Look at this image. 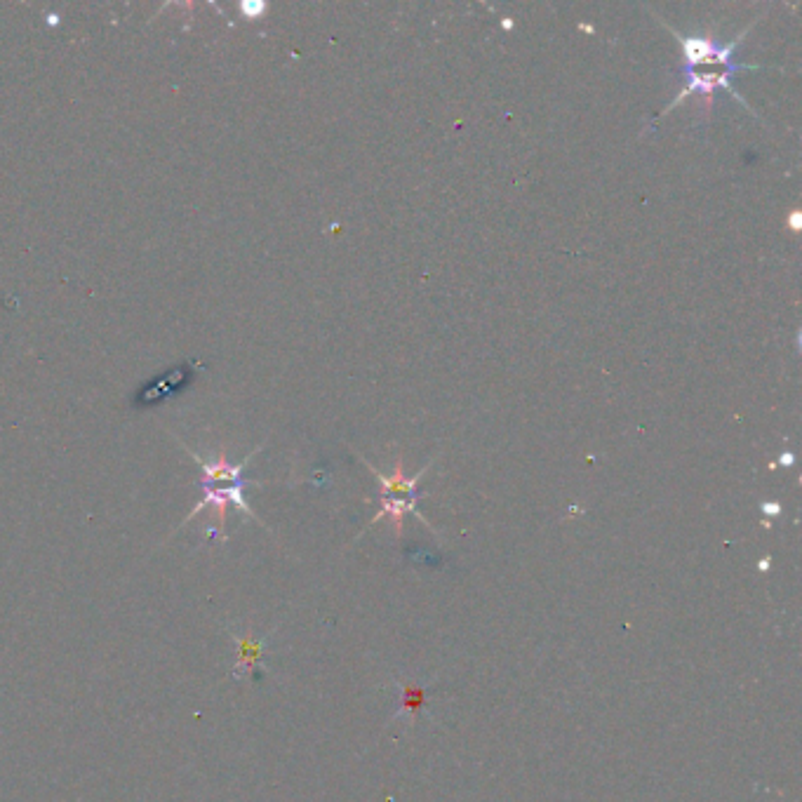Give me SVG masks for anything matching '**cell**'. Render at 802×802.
Returning <instances> with one entry per match:
<instances>
[{
	"label": "cell",
	"instance_id": "cell-7",
	"mask_svg": "<svg viewBox=\"0 0 802 802\" xmlns=\"http://www.w3.org/2000/svg\"><path fill=\"white\" fill-rule=\"evenodd\" d=\"M781 464L793 466V454H781Z\"/></svg>",
	"mask_w": 802,
	"mask_h": 802
},
{
	"label": "cell",
	"instance_id": "cell-2",
	"mask_svg": "<svg viewBox=\"0 0 802 802\" xmlns=\"http://www.w3.org/2000/svg\"><path fill=\"white\" fill-rule=\"evenodd\" d=\"M200 466H203V473H205V480H203L205 499L200 501L198 509L193 511V516H196L198 511H203L207 504L217 506L219 509V523H224V511L229 504H236L240 511L247 513V516H252L250 506H247V501L243 499V469L247 466V461H243V464H238V466H231L229 461L222 457L219 461H212V464L200 461Z\"/></svg>",
	"mask_w": 802,
	"mask_h": 802
},
{
	"label": "cell",
	"instance_id": "cell-3",
	"mask_svg": "<svg viewBox=\"0 0 802 802\" xmlns=\"http://www.w3.org/2000/svg\"><path fill=\"white\" fill-rule=\"evenodd\" d=\"M370 471H374L372 466H370ZM426 471H429V466L421 469L414 478H407L405 469H403V459L400 457L396 459L393 476H384V473L374 471V476H377L379 483H382V509H379L377 516H374L372 523H377V520H382V518H389L393 523V530H396V534L400 537V534H403L405 513H417V516L421 518V513L417 511V483Z\"/></svg>",
	"mask_w": 802,
	"mask_h": 802
},
{
	"label": "cell",
	"instance_id": "cell-8",
	"mask_svg": "<svg viewBox=\"0 0 802 802\" xmlns=\"http://www.w3.org/2000/svg\"><path fill=\"white\" fill-rule=\"evenodd\" d=\"M504 29H513V22H511V19H504Z\"/></svg>",
	"mask_w": 802,
	"mask_h": 802
},
{
	"label": "cell",
	"instance_id": "cell-5",
	"mask_svg": "<svg viewBox=\"0 0 802 802\" xmlns=\"http://www.w3.org/2000/svg\"><path fill=\"white\" fill-rule=\"evenodd\" d=\"M791 229L793 231L800 229V212H793V215H791Z\"/></svg>",
	"mask_w": 802,
	"mask_h": 802
},
{
	"label": "cell",
	"instance_id": "cell-9",
	"mask_svg": "<svg viewBox=\"0 0 802 802\" xmlns=\"http://www.w3.org/2000/svg\"><path fill=\"white\" fill-rule=\"evenodd\" d=\"M581 29L588 31V33H593V31H596V29H593V26H588V24H581Z\"/></svg>",
	"mask_w": 802,
	"mask_h": 802
},
{
	"label": "cell",
	"instance_id": "cell-6",
	"mask_svg": "<svg viewBox=\"0 0 802 802\" xmlns=\"http://www.w3.org/2000/svg\"><path fill=\"white\" fill-rule=\"evenodd\" d=\"M262 10H264V5H245V12H250V15H259Z\"/></svg>",
	"mask_w": 802,
	"mask_h": 802
},
{
	"label": "cell",
	"instance_id": "cell-4",
	"mask_svg": "<svg viewBox=\"0 0 802 802\" xmlns=\"http://www.w3.org/2000/svg\"><path fill=\"white\" fill-rule=\"evenodd\" d=\"M779 509H781L779 504H763V511H765V513H770V516H777Z\"/></svg>",
	"mask_w": 802,
	"mask_h": 802
},
{
	"label": "cell",
	"instance_id": "cell-1",
	"mask_svg": "<svg viewBox=\"0 0 802 802\" xmlns=\"http://www.w3.org/2000/svg\"><path fill=\"white\" fill-rule=\"evenodd\" d=\"M678 36L680 45H683V90L680 95L673 99L671 104L666 106V111H671L678 106L683 99L690 95H699L701 102H704V109L711 111L713 97L718 90H727L730 95H734L739 102H744L734 90L732 78L734 73L741 69H755V66L739 64L734 62V50H737L739 40L746 36L748 29L739 33L732 43H715L713 36H680L678 31H673ZM746 104V102H744Z\"/></svg>",
	"mask_w": 802,
	"mask_h": 802
}]
</instances>
